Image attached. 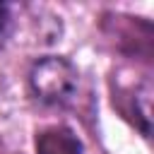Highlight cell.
<instances>
[{"instance_id":"1","label":"cell","mask_w":154,"mask_h":154,"mask_svg":"<svg viewBox=\"0 0 154 154\" xmlns=\"http://www.w3.org/2000/svg\"><path fill=\"white\" fill-rule=\"evenodd\" d=\"M29 87L38 101L63 106L77 91V70L70 60L60 55H46L31 65Z\"/></svg>"},{"instance_id":"2","label":"cell","mask_w":154,"mask_h":154,"mask_svg":"<svg viewBox=\"0 0 154 154\" xmlns=\"http://www.w3.org/2000/svg\"><path fill=\"white\" fill-rule=\"evenodd\" d=\"M36 152L38 154H82V142L70 128L53 125L36 135Z\"/></svg>"},{"instance_id":"3","label":"cell","mask_w":154,"mask_h":154,"mask_svg":"<svg viewBox=\"0 0 154 154\" xmlns=\"http://www.w3.org/2000/svg\"><path fill=\"white\" fill-rule=\"evenodd\" d=\"M14 29V17H12V7L0 2V48L7 43V38L12 36Z\"/></svg>"}]
</instances>
